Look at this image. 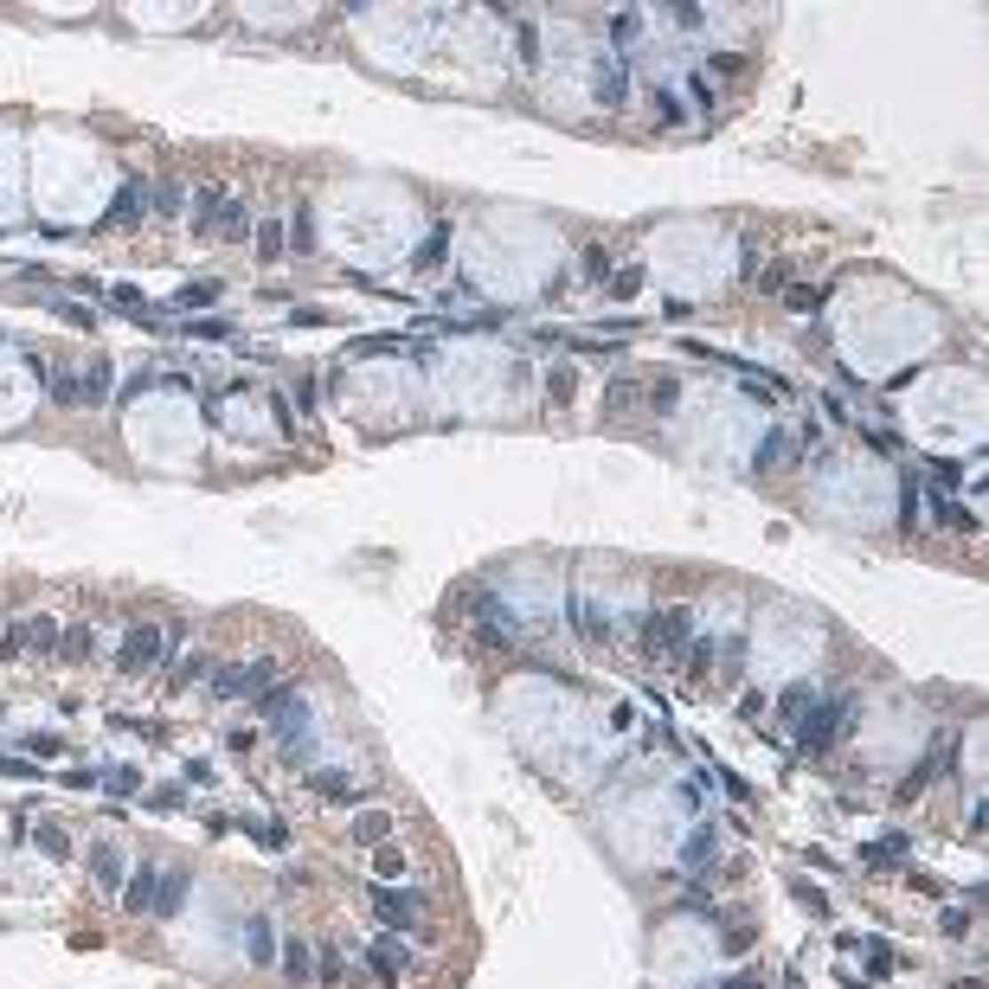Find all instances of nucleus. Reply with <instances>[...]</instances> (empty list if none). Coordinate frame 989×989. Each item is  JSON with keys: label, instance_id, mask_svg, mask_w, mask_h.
<instances>
[{"label": "nucleus", "instance_id": "46", "mask_svg": "<svg viewBox=\"0 0 989 989\" xmlns=\"http://www.w3.org/2000/svg\"><path fill=\"white\" fill-rule=\"evenodd\" d=\"M655 109H662V116H669V123H681V97H675L669 84H662V91H655Z\"/></svg>", "mask_w": 989, "mask_h": 989}, {"label": "nucleus", "instance_id": "3", "mask_svg": "<svg viewBox=\"0 0 989 989\" xmlns=\"http://www.w3.org/2000/svg\"><path fill=\"white\" fill-rule=\"evenodd\" d=\"M161 655H168V629L135 623L129 643H123V655H116V669H123V675H148V669H161Z\"/></svg>", "mask_w": 989, "mask_h": 989}, {"label": "nucleus", "instance_id": "30", "mask_svg": "<svg viewBox=\"0 0 989 989\" xmlns=\"http://www.w3.org/2000/svg\"><path fill=\"white\" fill-rule=\"evenodd\" d=\"M109 386H116V379H109V360H97V367H91V379H84V399H91V405H103V399H109Z\"/></svg>", "mask_w": 989, "mask_h": 989}, {"label": "nucleus", "instance_id": "1", "mask_svg": "<svg viewBox=\"0 0 989 989\" xmlns=\"http://www.w3.org/2000/svg\"><path fill=\"white\" fill-rule=\"evenodd\" d=\"M842 732H855V694H829V700H810L803 707V720H796V746L803 752H822V746H835Z\"/></svg>", "mask_w": 989, "mask_h": 989}, {"label": "nucleus", "instance_id": "34", "mask_svg": "<svg viewBox=\"0 0 989 989\" xmlns=\"http://www.w3.org/2000/svg\"><path fill=\"white\" fill-rule=\"evenodd\" d=\"M206 669H212V662H206V655H186V662L174 669V681H168V688H194V681H200Z\"/></svg>", "mask_w": 989, "mask_h": 989}, {"label": "nucleus", "instance_id": "6", "mask_svg": "<svg viewBox=\"0 0 989 989\" xmlns=\"http://www.w3.org/2000/svg\"><path fill=\"white\" fill-rule=\"evenodd\" d=\"M244 957H251L257 970H264V964H277V931H270V919H264V913L244 925Z\"/></svg>", "mask_w": 989, "mask_h": 989}, {"label": "nucleus", "instance_id": "43", "mask_svg": "<svg viewBox=\"0 0 989 989\" xmlns=\"http://www.w3.org/2000/svg\"><path fill=\"white\" fill-rule=\"evenodd\" d=\"M649 399H655V411H669V405L681 399V379H655V392H649Z\"/></svg>", "mask_w": 989, "mask_h": 989}, {"label": "nucleus", "instance_id": "19", "mask_svg": "<svg viewBox=\"0 0 989 989\" xmlns=\"http://www.w3.org/2000/svg\"><path fill=\"white\" fill-rule=\"evenodd\" d=\"M604 33H611V45H629V39L643 33V13H637V7H617L611 20H604Z\"/></svg>", "mask_w": 989, "mask_h": 989}, {"label": "nucleus", "instance_id": "4", "mask_svg": "<svg viewBox=\"0 0 989 989\" xmlns=\"http://www.w3.org/2000/svg\"><path fill=\"white\" fill-rule=\"evenodd\" d=\"M270 675H277V655H264V662H244V669H225V675H218V700H244V694H257Z\"/></svg>", "mask_w": 989, "mask_h": 989}, {"label": "nucleus", "instance_id": "21", "mask_svg": "<svg viewBox=\"0 0 989 989\" xmlns=\"http://www.w3.org/2000/svg\"><path fill=\"white\" fill-rule=\"evenodd\" d=\"M289 244H296V251H315V212L309 206L289 212Z\"/></svg>", "mask_w": 989, "mask_h": 989}, {"label": "nucleus", "instance_id": "33", "mask_svg": "<svg viewBox=\"0 0 989 989\" xmlns=\"http://www.w3.org/2000/svg\"><path fill=\"white\" fill-rule=\"evenodd\" d=\"M283 970H289V977H309V938H289V945H283Z\"/></svg>", "mask_w": 989, "mask_h": 989}, {"label": "nucleus", "instance_id": "39", "mask_svg": "<svg viewBox=\"0 0 989 989\" xmlns=\"http://www.w3.org/2000/svg\"><path fill=\"white\" fill-rule=\"evenodd\" d=\"M514 39H520V59H527V71H534V59H540V39H534V26H527V20H514Z\"/></svg>", "mask_w": 989, "mask_h": 989}, {"label": "nucleus", "instance_id": "14", "mask_svg": "<svg viewBox=\"0 0 989 989\" xmlns=\"http://www.w3.org/2000/svg\"><path fill=\"white\" fill-rule=\"evenodd\" d=\"M386 835H392V816H386V810H367V816H353V842H360V848H379Z\"/></svg>", "mask_w": 989, "mask_h": 989}, {"label": "nucleus", "instance_id": "9", "mask_svg": "<svg viewBox=\"0 0 989 989\" xmlns=\"http://www.w3.org/2000/svg\"><path fill=\"white\" fill-rule=\"evenodd\" d=\"M373 913L386 925H399V931H411V913H418V906H411L405 893H392V887H373Z\"/></svg>", "mask_w": 989, "mask_h": 989}, {"label": "nucleus", "instance_id": "31", "mask_svg": "<svg viewBox=\"0 0 989 989\" xmlns=\"http://www.w3.org/2000/svg\"><path fill=\"white\" fill-rule=\"evenodd\" d=\"M373 867H379V881H399V874H405L411 861L399 855V848H386V842H379V855H373Z\"/></svg>", "mask_w": 989, "mask_h": 989}, {"label": "nucleus", "instance_id": "22", "mask_svg": "<svg viewBox=\"0 0 989 989\" xmlns=\"http://www.w3.org/2000/svg\"><path fill=\"white\" fill-rule=\"evenodd\" d=\"M180 899H186V874H161V893H154L148 913H174Z\"/></svg>", "mask_w": 989, "mask_h": 989}, {"label": "nucleus", "instance_id": "37", "mask_svg": "<svg viewBox=\"0 0 989 989\" xmlns=\"http://www.w3.org/2000/svg\"><path fill=\"white\" fill-rule=\"evenodd\" d=\"M26 752H39V758H59V752H65V739H59V732H26Z\"/></svg>", "mask_w": 989, "mask_h": 989}, {"label": "nucleus", "instance_id": "45", "mask_svg": "<svg viewBox=\"0 0 989 989\" xmlns=\"http://www.w3.org/2000/svg\"><path fill=\"white\" fill-rule=\"evenodd\" d=\"M59 315H65L71 328H84V335H91V328H97V315H91V309H77V302H59Z\"/></svg>", "mask_w": 989, "mask_h": 989}, {"label": "nucleus", "instance_id": "28", "mask_svg": "<svg viewBox=\"0 0 989 989\" xmlns=\"http://www.w3.org/2000/svg\"><path fill=\"white\" fill-rule=\"evenodd\" d=\"M206 302H218V283H186L174 296V309H206Z\"/></svg>", "mask_w": 989, "mask_h": 989}, {"label": "nucleus", "instance_id": "11", "mask_svg": "<svg viewBox=\"0 0 989 989\" xmlns=\"http://www.w3.org/2000/svg\"><path fill=\"white\" fill-rule=\"evenodd\" d=\"M232 200H225V186H200V200H194V232H218V212H225Z\"/></svg>", "mask_w": 989, "mask_h": 989}, {"label": "nucleus", "instance_id": "25", "mask_svg": "<svg viewBox=\"0 0 989 989\" xmlns=\"http://www.w3.org/2000/svg\"><path fill=\"white\" fill-rule=\"evenodd\" d=\"M546 392H553L559 405H572V399H579V373H572V367L559 360V367H553V379H546Z\"/></svg>", "mask_w": 989, "mask_h": 989}, {"label": "nucleus", "instance_id": "2", "mask_svg": "<svg viewBox=\"0 0 989 989\" xmlns=\"http://www.w3.org/2000/svg\"><path fill=\"white\" fill-rule=\"evenodd\" d=\"M688 629H694V611H688V604L649 611V617H643V649H649V655H681V649H688Z\"/></svg>", "mask_w": 989, "mask_h": 989}, {"label": "nucleus", "instance_id": "20", "mask_svg": "<svg viewBox=\"0 0 989 989\" xmlns=\"http://www.w3.org/2000/svg\"><path fill=\"white\" fill-rule=\"evenodd\" d=\"M218 238H232V244H238V238H251V206H238V200H232L225 212H218Z\"/></svg>", "mask_w": 989, "mask_h": 989}, {"label": "nucleus", "instance_id": "13", "mask_svg": "<svg viewBox=\"0 0 989 989\" xmlns=\"http://www.w3.org/2000/svg\"><path fill=\"white\" fill-rule=\"evenodd\" d=\"M33 848H39V855H51V861H65V855H71L65 822H33Z\"/></svg>", "mask_w": 989, "mask_h": 989}, {"label": "nucleus", "instance_id": "5", "mask_svg": "<svg viewBox=\"0 0 989 989\" xmlns=\"http://www.w3.org/2000/svg\"><path fill=\"white\" fill-rule=\"evenodd\" d=\"M59 637H65V629L51 623V617H26L13 637L0 643V655H26V649H45V655H51V649H59Z\"/></svg>", "mask_w": 989, "mask_h": 989}, {"label": "nucleus", "instance_id": "15", "mask_svg": "<svg viewBox=\"0 0 989 989\" xmlns=\"http://www.w3.org/2000/svg\"><path fill=\"white\" fill-rule=\"evenodd\" d=\"M810 700H816V681H796V688H784V694H778V720H784V726H796Z\"/></svg>", "mask_w": 989, "mask_h": 989}, {"label": "nucleus", "instance_id": "40", "mask_svg": "<svg viewBox=\"0 0 989 989\" xmlns=\"http://www.w3.org/2000/svg\"><path fill=\"white\" fill-rule=\"evenodd\" d=\"M186 335L194 341H232V328L225 321H186Z\"/></svg>", "mask_w": 989, "mask_h": 989}, {"label": "nucleus", "instance_id": "48", "mask_svg": "<svg viewBox=\"0 0 989 989\" xmlns=\"http://www.w3.org/2000/svg\"><path fill=\"white\" fill-rule=\"evenodd\" d=\"M637 283H643V277H637V270H623V277H611V289H617V302H623V296H637Z\"/></svg>", "mask_w": 989, "mask_h": 989}, {"label": "nucleus", "instance_id": "27", "mask_svg": "<svg viewBox=\"0 0 989 989\" xmlns=\"http://www.w3.org/2000/svg\"><path fill=\"white\" fill-rule=\"evenodd\" d=\"M315 977H321V989H341V977H347L341 951H321V957H315Z\"/></svg>", "mask_w": 989, "mask_h": 989}, {"label": "nucleus", "instance_id": "38", "mask_svg": "<svg viewBox=\"0 0 989 989\" xmlns=\"http://www.w3.org/2000/svg\"><path fill=\"white\" fill-rule=\"evenodd\" d=\"M257 251H264V257L283 251V225H277V218H264V225H257Z\"/></svg>", "mask_w": 989, "mask_h": 989}, {"label": "nucleus", "instance_id": "18", "mask_svg": "<svg viewBox=\"0 0 989 989\" xmlns=\"http://www.w3.org/2000/svg\"><path fill=\"white\" fill-rule=\"evenodd\" d=\"M39 379H45V392L59 399V405H77V399H84V386H77L65 367H39Z\"/></svg>", "mask_w": 989, "mask_h": 989}, {"label": "nucleus", "instance_id": "23", "mask_svg": "<svg viewBox=\"0 0 989 989\" xmlns=\"http://www.w3.org/2000/svg\"><path fill=\"white\" fill-rule=\"evenodd\" d=\"M713 842H720V829H694L688 848H681V867H700V861L713 855Z\"/></svg>", "mask_w": 989, "mask_h": 989}, {"label": "nucleus", "instance_id": "16", "mask_svg": "<svg viewBox=\"0 0 989 989\" xmlns=\"http://www.w3.org/2000/svg\"><path fill=\"white\" fill-rule=\"evenodd\" d=\"M91 867H97V887H103V893H116V887H123V855H116L109 842L91 855Z\"/></svg>", "mask_w": 989, "mask_h": 989}, {"label": "nucleus", "instance_id": "29", "mask_svg": "<svg viewBox=\"0 0 989 989\" xmlns=\"http://www.w3.org/2000/svg\"><path fill=\"white\" fill-rule=\"evenodd\" d=\"M103 790H109V796H135V790H142V771H129V764H116V771L103 778Z\"/></svg>", "mask_w": 989, "mask_h": 989}, {"label": "nucleus", "instance_id": "7", "mask_svg": "<svg viewBox=\"0 0 989 989\" xmlns=\"http://www.w3.org/2000/svg\"><path fill=\"white\" fill-rule=\"evenodd\" d=\"M309 790L321 796V803H353V796H360L367 784H353L347 771H309Z\"/></svg>", "mask_w": 989, "mask_h": 989}, {"label": "nucleus", "instance_id": "12", "mask_svg": "<svg viewBox=\"0 0 989 989\" xmlns=\"http://www.w3.org/2000/svg\"><path fill=\"white\" fill-rule=\"evenodd\" d=\"M367 964H373V977H379V983L392 989V983H399V970H405V945H373V951H367Z\"/></svg>", "mask_w": 989, "mask_h": 989}, {"label": "nucleus", "instance_id": "42", "mask_svg": "<svg viewBox=\"0 0 989 989\" xmlns=\"http://www.w3.org/2000/svg\"><path fill=\"white\" fill-rule=\"evenodd\" d=\"M784 450H790V444H784V431H771V437H764V444H758V470H771V463H778Z\"/></svg>", "mask_w": 989, "mask_h": 989}, {"label": "nucleus", "instance_id": "47", "mask_svg": "<svg viewBox=\"0 0 989 989\" xmlns=\"http://www.w3.org/2000/svg\"><path fill=\"white\" fill-rule=\"evenodd\" d=\"M154 206H161V212H180V186L168 180V186H161V194H154Z\"/></svg>", "mask_w": 989, "mask_h": 989}, {"label": "nucleus", "instance_id": "35", "mask_svg": "<svg viewBox=\"0 0 989 989\" xmlns=\"http://www.w3.org/2000/svg\"><path fill=\"white\" fill-rule=\"evenodd\" d=\"M867 861H874V867H893V861H906V835H893V842H881V848H867Z\"/></svg>", "mask_w": 989, "mask_h": 989}, {"label": "nucleus", "instance_id": "49", "mask_svg": "<svg viewBox=\"0 0 989 989\" xmlns=\"http://www.w3.org/2000/svg\"><path fill=\"white\" fill-rule=\"evenodd\" d=\"M713 989H764V983H758V977L746 970V977H726V983H713Z\"/></svg>", "mask_w": 989, "mask_h": 989}, {"label": "nucleus", "instance_id": "8", "mask_svg": "<svg viewBox=\"0 0 989 989\" xmlns=\"http://www.w3.org/2000/svg\"><path fill=\"white\" fill-rule=\"evenodd\" d=\"M135 218H142V186H135V180H129V186H123V194H116V200H109V212H103V225H109V232H129V225H135Z\"/></svg>", "mask_w": 989, "mask_h": 989}, {"label": "nucleus", "instance_id": "26", "mask_svg": "<svg viewBox=\"0 0 989 989\" xmlns=\"http://www.w3.org/2000/svg\"><path fill=\"white\" fill-rule=\"evenodd\" d=\"M784 302H790L796 315H816V309H822V289H816V283H790V289H784Z\"/></svg>", "mask_w": 989, "mask_h": 989}, {"label": "nucleus", "instance_id": "10", "mask_svg": "<svg viewBox=\"0 0 989 989\" xmlns=\"http://www.w3.org/2000/svg\"><path fill=\"white\" fill-rule=\"evenodd\" d=\"M591 91H597V103H623V97H629V65H623V59H604V71H597Z\"/></svg>", "mask_w": 989, "mask_h": 989}, {"label": "nucleus", "instance_id": "17", "mask_svg": "<svg viewBox=\"0 0 989 989\" xmlns=\"http://www.w3.org/2000/svg\"><path fill=\"white\" fill-rule=\"evenodd\" d=\"M154 887H161V874H154V867H142V874H135V881H129L123 906H129V913H148V906H154Z\"/></svg>", "mask_w": 989, "mask_h": 989}, {"label": "nucleus", "instance_id": "36", "mask_svg": "<svg viewBox=\"0 0 989 989\" xmlns=\"http://www.w3.org/2000/svg\"><path fill=\"white\" fill-rule=\"evenodd\" d=\"M444 244H450V225H437V232L424 238V251H418V270H431L437 257H444Z\"/></svg>", "mask_w": 989, "mask_h": 989}, {"label": "nucleus", "instance_id": "41", "mask_svg": "<svg viewBox=\"0 0 989 989\" xmlns=\"http://www.w3.org/2000/svg\"><path fill=\"white\" fill-rule=\"evenodd\" d=\"M707 669H713V643H694V649H688V675L707 681Z\"/></svg>", "mask_w": 989, "mask_h": 989}, {"label": "nucleus", "instance_id": "32", "mask_svg": "<svg viewBox=\"0 0 989 989\" xmlns=\"http://www.w3.org/2000/svg\"><path fill=\"white\" fill-rule=\"evenodd\" d=\"M585 277H591V283H611V251H604V244H585Z\"/></svg>", "mask_w": 989, "mask_h": 989}, {"label": "nucleus", "instance_id": "44", "mask_svg": "<svg viewBox=\"0 0 989 989\" xmlns=\"http://www.w3.org/2000/svg\"><path fill=\"white\" fill-rule=\"evenodd\" d=\"M938 520H945V527H957V534H970V527H977V520H970L964 508H951V502H938Z\"/></svg>", "mask_w": 989, "mask_h": 989}, {"label": "nucleus", "instance_id": "24", "mask_svg": "<svg viewBox=\"0 0 989 989\" xmlns=\"http://www.w3.org/2000/svg\"><path fill=\"white\" fill-rule=\"evenodd\" d=\"M59 655H71V662H84V655H91V623H71L65 637H59Z\"/></svg>", "mask_w": 989, "mask_h": 989}]
</instances>
